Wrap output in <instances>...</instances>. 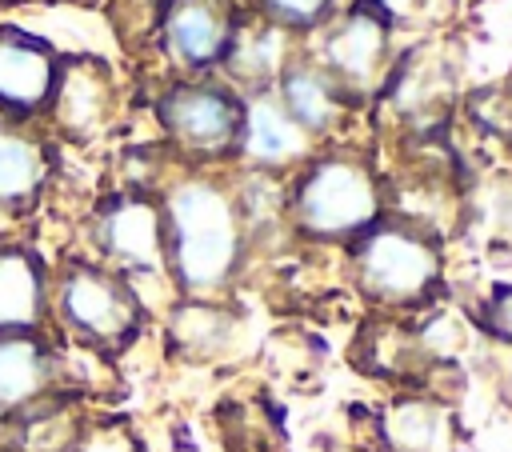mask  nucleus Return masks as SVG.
<instances>
[{
  "mask_svg": "<svg viewBox=\"0 0 512 452\" xmlns=\"http://www.w3.org/2000/svg\"><path fill=\"white\" fill-rule=\"evenodd\" d=\"M56 312L80 340L100 344V348H116V344L132 340V332L140 324V304H136V292L128 288V280L120 272L96 268V264L64 268V276L56 284Z\"/></svg>",
  "mask_w": 512,
  "mask_h": 452,
  "instance_id": "f03ea898",
  "label": "nucleus"
},
{
  "mask_svg": "<svg viewBox=\"0 0 512 452\" xmlns=\"http://www.w3.org/2000/svg\"><path fill=\"white\" fill-rule=\"evenodd\" d=\"M388 432L404 452H444L448 448V420L432 404H400L392 412Z\"/></svg>",
  "mask_w": 512,
  "mask_h": 452,
  "instance_id": "2eb2a0df",
  "label": "nucleus"
},
{
  "mask_svg": "<svg viewBox=\"0 0 512 452\" xmlns=\"http://www.w3.org/2000/svg\"><path fill=\"white\" fill-rule=\"evenodd\" d=\"M4 448H8V416L0 412V452H4Z\"/></svg>",
  "mask_w": 512,
  "mask_h": 452,
  "instance_id": "aec40b11",
  "label": "nucleus"
},
{
  "mask_svg": "<svg viewBox=\"0 0 512 452\" xmlns=\"http://www.w3.org/2000/svg\"><path fill=\"white\" fill-rule=\"evenodd\" d=\"M164 248L188 292L220 288L240 256V224L228 196L204 180L172 188L164 208Z\"/></svg>",
  "mask_w": 512,
  "mask_h": 452,
  "instance_id": "f257e3e1",
  "label": "nucleus"
},
{
  "mask_svg": "<svg viewBox=\"0 0 512 452\" xmlns=\"http://www.w3.org/2000/svg\"><path fill=\"white\" fill-rule=\"evenodd\" d=\"M360 280L380 300H416L436 280V252L416 232L380 228L360 248Z\"/></svg>",
  "mask_w": 512,
  "mask_h": 452,
  "instance_id": "20e7f679",
  "label": "nucleus"
},
{
  "mask_svg": "<svg viewBox=\"0 0 512 452\" xmlns=\"http://www.w3.org/2000/svg\"><path fill=\"white\" fill-rule=\"evenodd\" d=\"M380 44H384L380 20H372L368 12H356V16L332 36L328 56H332V64H336L344 76L364 80V76L376 68V60H380Z\"/></svg>",
  "mask_w": 512,
  "mask_h": 452,
  "instance_id": "ddd939ff",
  "label": "nucleus"
},
{
  "mask_svg": "<svg viewBox=\"0 0 512 452\" xmlns=\"http://www.w3.org/2000/svg\"><path fill=\"white\" fill-rule=\"evenodd\" d=\"M104 80L100 72L92 68H72V72H60L56 76V92H52V104L60 112V120L72 128V132H88L96 128V120L104 116Z\"/></svg>",
  "mask_w": 512,
  "mask_h": 452,
  "instance_id": "f8f14e48",
  "label": "nucleus"
},
{
  "mask_svg": "<svg viewBox=\"0 0 512 452\" xmlns=\"http://www.w3.org/2000/svg\"><path fill=\"white\" fill-rule=\"evenodd\" d=\"M48 176V152L36 136L0 124V208L28 204Z\"/></svg>",
  "mask_w": 512,
  "mask_h": 452,
  "instance_id": "9b49d317",
  "label": "nucleus"
},
{
  "mask_svg": "<svg viewBox=\"0 0 512 452\" xmlns=\"http://www.w3.org/2000/svg\"><path fill=\"white\" fill-rule=\"evenodd\" d=\"M300 220L316 236H344L364 228L376 216V188L372 176L352 160H324L300 184L296 196Z\"/></svg>",
  "mask_w": 512,
  "mask_h": 452,
  "instance_id": "7ed1b4c3",
  "label": "nucleus"
},
{
  "mask_svg": "<svg viewBox=\"0 0 512 452\" xmlns=\"http://www.w3.org/2000/svg\"><path fill=\"white\" fill-rule=\"evenodd\" d=\"M56 76L60 68L44 40L0 32V104H8L12 112H36L52 100Z\"/></svg>",
  "mask_w": 512,
  "mask_h": 452,
  "instance_id": "423d86ee",
  "label": "nucleus"
},
{
  "mask_svg": "<svg viewBox=\"0 0 512 452\" xmlns=\"http://www.w3.org/2000/svg\"><path fill=\"white\" fill-rule=\"evenodd\" d=\"M48 308V276L36 252L0 244V332H36Z\"/></svg>",
  "mask_w": 512,
  "mask_h": 452,
  "instance_id": "1a4fd4ad",
  "label": "nucleus"
},
{
  "mask_svg": "<svg viewBox=\"0 0 512 452\" xmlns=\"http://www.w3.org/2000/svg\"><path fill=\"white\" fill-rule=\"evenodd\" d=\"M164 32H168V48L184 64L216 60L224 52V40H228V24L212 0H176Z\"/></svg>",
  "mask_w": 512,
  "mask_h": 452,
  "instance_id": "9d476101",
  "label": "nucleus"
},
{
  "mask_svg": "<svg viewBox=\"0 0 512 452\" xmlns=\"http://www.w3.org/2000/svg\"><path fill=\"white\" fill-rule=\"evenodd\" d=\"M384 4H388V8H404L408 0H384Z\"/></svg>",
  "mask_w": 512,
  "mask_h": 452,
  "instance_id": "412c9836",
  "label": "nucleus"
},
{
  "mask_svg": "<svg viewBox=\"0 0 512 452\" xmlns=\"http://www.w3.org/2000/svg\"><path fill=\"white\" fill-rule=\"evenodd\" d=\"M56 356L36 332H0V412L16 416L48 396Z\"/></svg>",
  "mask_w": 512,
  "mask_h": 452,
  "instance_id": "6e6552de",
  "label": "nucleus"
},
{
  "mask_svg": "<svg viewBox=\"0 0 512 452\" xmlns=\"http://www.w3.org/2000/svg\"><path fill=\"white\" fill-rule=\"evenodd\" d=\"M104 256L124 272H156L164 260V220L148 200H116L96 224Z\"/></svg>",
  "mask_w": 512,
  "mask_h": 452,
  "instance_id": "39448f33",
  "label": "nucleus"
},
{
  "mask_svg": "<svg viewBox=\"0 0 512 452\" xmlns=\"http://www.w3.org/2000/svg\"><path fill=\"white\" fill-rule=\"evenodd\" d=\"M72 452H140V444L124 432V428H112V424H100V428H88L76 436Z\"/></svg>",
  "mask_w": 512,
  "mask_h": 452,
  "instance_id": "f3484780",
  "label": "nucleus"
},
{
  "mask_svg": "<svg viewBox=\"0 0 512 452\" xmlns=\"http://www.w3.org/2000/svg\"><path fill=\"white\" fill-rule=\"evenodd\" d=\"M248 156L264 160V164H276V160H288L300 152V136H296V124L284 108L260 100L248 108Z\"/></svg>",
  "mask_w": 512,
  "mask_h": 452,
  "instance_id": "4468645a",
  "label": "nucleus"
},
{
  "mask_svg": "<svg viewBox=\"0 0 512 452\" xmlns=\"http://www.w3.org/2000/svg\"><path fill=\"white\" fill-rule=\"evenodd\" d=\"M264 8L284 24H312L328 8V0H264Z\"/></svg>",
  "mask_w": 512,
  "mask_h": 452,
  "instance_id": "a211bd4d",
  "label": "nucleus"
},
{
  "mask_svg": "<svg viewBox=\"0 0 512 452\" xmlns=\"http://www.w3.org/2000/svg\"><path fill=\"white\" fill-rule=\"evenodd\" d=\"M160 116L168 124V132L196 148V152H216L224 148L236 128H240V116L232 108V100L216 88H176L164 104H160Z\"/></svg>",
  "mask_w": 512,
  "mask_h": 452,
  "instance_id": "0eeeda50",
  "label": "nucleus"
},
{
  "mask_svg": "<svg viewBox=\"0 0 512 452\" xmlns=\"http://www.w3.org/2000/svg\"><path fill=\"white\" fill-rule=\"evenodd\" d=\"M284 104H288V116L300 120V124H308V128H320L332 116L328 88L312 72H288V80H284Z\"/></svg>",
  "mask_w": 512,
  "mask_h": 452,
  "instance_id": "dca6fc26",
  "label": "nucleus"
},
{
  "mask_svg": "<svg viewBox=\"0 0 512 452\" xmlns=\"http://www.w3.org/2000/svg\"><path fill=\"white\" fill-rule=\"evenodd\" d=\"M492 320H496V328H500L504 336H512V292H504V296L496 300V308H492Z\"/></svg>",
  "mask_w": 512,
  "mask_h": 452,
  "instance_id": "6ab92c4d",
  "label": "nucleus"
}]
</instances>
